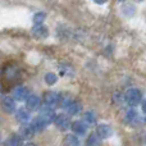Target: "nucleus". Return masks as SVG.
Listing matches in <instances>:
<instances>
[{
  "label": "nucleus",
  "mask_w": 146,
  "mask_h": 146,
  "mask_svg": "<svg viewBox=\"0 0 146 146\" xmlns=\"http://www.w3.org/2000/svg\"><path fill=\"white\" fill-rule=\"evenodd\" d=\"M124 100L129 106H137L142 100V92L139 88H128L124 94Z\"/></svg>",
  "instance_id": "f257e3e1"
},
{
  "label": "nucleus",
  "mask_w": 146,
  "mask_h": 146,
  "mask_svg": "<svg viewBox=\"0 0 146 146\" xmlns=\"http://www.w3.org/2000/svg\"><path fill=\"white\" fill-rule=\"evenodd\" d=\"M62 99L63 98H62L60 94L55 92V91H49L44 95V101H45L46 106H49V108H55V106L60 105Z\"/></svg>",
  "instance_id": "f03ea898"
},
{
  "label": "nucleus",
  "mask_w": 146,
  "mask_h": 146,
  "mask_svg": "<svg viewBox=\"0 0 146 146\" xmlns=\"http://www.w3.org/2000/svg\"><path fill=\"white\" fill-rule=\"evenodd\" d=\"M54 123H55L56 127H58L59 129H62V131H67V129L72 126L71 121H69V118L66 114H58V115H55Z\"/></svg>",
  "instance_id": "7ed1b4c3"
},
{
  "label": "nucleus",
  "mask_w": 146,
  "mask_h": 146,
  "mask_svg": "<svg viewBox=\"0 0 146 146\" xmlns=\"http://www.w3.org/2000/svg\"><path fill=\"white\" fill-rule=\"evenodd\" d=\"M30 96V91H28L27 87L25 86H18L13 90V98L17 101H25L27 100V98Z\"/></svg>",
  "instance_id": "20e7f679"
},
{
  "label": "nucleus",
  "mask_w": 146,
  "mask_h": 146,
  "mask_svg": "<svg viewBox=\"0 0 146 146\" xmlns=\"http://www.w3.org/2000/svg\"><path fill=\"white\" fill-rule=\"evenodd\" d=\"M96 135H98L101 140H105V139H109V137L113 135V129H111V127L108 126V124H99V126L96 127Z\"/></svg>",
  "instance_id": "39448f33"
},
{
  "label": "nucleus",
  "mask_w": 146,
  "mask_h": 146,
  "mask_svg": "<svg viewBox=\"0 0 146 146\" xmlns=\"http://www.w3.org/2000/svg\"><path fill=\"white\" fill-rule=\"evenodd\" d=\"M31 32L36 38H45L49 36V30L44 25H35L31 30Z\"/></svg>",
  "instance_id": "423d86ee"
},
{
  "label": "nucleus",
  "mask_w": 146,
  "mask_h": 146,
  "mask_svg": "<svg viewBox=\"0 0 146 146\" xmlns=\"http://www.w3.org/2000/svg\"><path fill=\"white\" fill-rule=\"evenodd\" d=\"M87 124L85 123L83 121H74L72 123L71 128L72 131L74 132V135H78V136H83V135L86 133V131H87Z\"/></svg>",
  "instance_id": "0eeeda50"
},
{
  "label": "nucleus",
  "mask_w": 146,
  "mask_h": 146,
  "mask_svg": "<svg viewBox=\"0 0 146 146\" xmlns=\"http://www.w3.org/2000/svg\"><path fill=\"white\" fill-rule=\"evenodd\" d=\"M41 105V100L37 95H30L26 100V106H27L28 110H36L38 109Z\"/></svg>",
  "instance_id": "6e6552de"
},
{
  "label": "nucleus",
  "mask_w": 146,
  "mask_h": 146,
  "mask_svg": "<svg viewBox=\"0 0 146 146\" xmlns=\"http://www.w3.org/2000/svg\"><path fill=\"white\" fill-rule=\"evenodd\" d=\"M1 108H3V110H4L5 113H13V111L15 110V101H14V99L9 98V96L4 98L1 100Z\"/></svg>",
  "instance_id": "1a4fd4ad"
},
{
  "label": "nucleus",
  "mask_w": 146,
  "mask_h": 146,
  "mask_svg": "<svg viewBox=\"0 0 146 146\" xmlns=\"http://www.w3.org/2000/svg\"><path fill=\"white\" fill-rule=\"evenodd\" d=\"M48 126L46 124V122L44 121L41 117H37V118H35L32 122H31V127L33 128V131L35 132H42L44 128Z\"/></svg>",
  "instance_id": "9d476101"
},
{
  "label": "nucleus",
  "mask_w": 146,
  "mask_h": 146,
  "mask_svg": "<svg viewBox=\"0 0 146 146\" xmlns=\"http://www.w3.org/2000/svg\"><path fill=\"white\" fill-rule=\"evenodd\" d=\"M96 119H98V115H96V113L94 110H86L85 113H83L82 121L85 122L86 124H88V126H91V124L95 123Z\"/></svg>",
  "instance_id": "9b49d317"
},
{
  "label": "nucleus",
  "mask_w": 146,
  "mask_h": 146,
  "mask_svg": "<svg viewBox=\"0 0 146 146\" xmlns=\"http://www.w3.org/2000/svg\"><path fill=\"white\" fill-rule=\"evenodd\" d=\"M15 118H17V121L22 122V123H26V122L30 119V111L26 108L17 109V111H15Z\"/></svg>",
  "instance_id": "f8f14e48"
},
{
  "label": "nucleus",
  "mask_w": 146,
  "mask_h": 146,
  "mask_svg": "<svg viewBox=\"0 0 146 146\" xmlns=\"http://www.w3.org/2000/svg\"><path fill=\"white\" fill-rule=\"evenodd\" d=\"M40 117L46 122V124H49L50 122L54 121V118H55V114H54V111H53V108H49V109L46 108V109H44V110L41 111Z\"/></svg>",
  "instance_id": "ddd939ff"
},
{
  "label": "nucleus",
  "mask_w": 146,
  "mask_h": 146,
  "mask_svg": "<svg viewBox=\"0 0 146 146\" xmlns=\"http://www.w3.org/2000/svg\"><path fill=\"white\" fill-rule=\"evenodd\" d=\"M67 111H68L69 115H77V114L81 113V110H82V104L78 103V101H73L71 105L68 106V108L66 109Z\"/></svg>",
  "instance_id": "4468645a"
},
{
  "label": "nucleus",
  "mask_w": 146,
  "mask_h": 146,
  "mask_svg": "<svg viewBox=\"0 0 146 146\" xmlns=\"http://www.w3.org/2000/svg\"><path fill=\"white\" fill-rule=\"evenodd\" d=\"M64 146H80V140L76 135H67L64 137Z\"/></svg>",
  "instance_id": "2eb2a0df"
},
{
  "label": "nucleus",
  "mask_w": 146,
  "mask_h": 146,
  "mask_svg": "<svg viewBox=\"0 0 146 146\" xmlns=\"http://www.w3.org/2000/svg\"><path fill=\"white\" fill-rule=\"evenodd\" d=\"M44 80H45L46 85L53 86V85H55V83L58 82V76H56L55 73H53V72H49V73H46V74H45Z\"/></svg>",
  "instance_id": "dca6fc26"
},
{
  "label": "nucleus",
  "mask_w": 146,
  "mask_h": 146,
  "mask_svg": "<svg viewBox=\"0 0 146 146\" xmlns=\"http://www.w3.org/2000/svg\"><path fill=\"white\" fill-rule=\"evenodd\" d=\"M137 119H139V114H137V111L135 110V109H129V110H127V113H126L127 123H135Z\"/></svg>",
  "instance_id": "f3484780"
},
{
  "label": "nucleus",
  "mask_w": 146,
  "mask_h": 146,
  "mask_svg": "<svg viewBox=\"0 0 146 146\" xmlns=\"http://www.w3.org/2000/svg\"><path fill=\"white\" fill-rule=\"evenodd\" d=\"M22 141L23 140L19 135L13 133L8 140V144H9V146H22Z\"/></svg>",
  "instance_id": "a211bd4d"
},
{
  "label": "nucleus",
  "mask_w": 146,
  "mask_h": 146,
  "mask_svg": "<svg viewBox=\"0 0 146 146\" xmlns=\"http://www.w3.org/2000/svg\"><path fill=\"white\" fill-rule=\"evenodd\" d=\"M135 12H136V8L132 4H124L123 7H122V13H123L126 17H132V15L135 14Z\"/></svg>",
  "instance_id": "6ab92c4d"
},
{
  "label": "nucleus",
  "mask_w": 146,
  "mask_h": 146,
  "mask_svg": "<svg viewBox=\"0 0 146 146\" xmlns=\"http://www.w3.org/2000/svg\"><path fill=\"white\" fill-rule=\"evenodd\" d=\"M46 19V13L45 12H37L33 15V23L35 25H42V22Z\"/></svg>",
  "instance_id": "aec40b11"
},
{
  "label": "nucleus",
  "mask_w": 146,
  "mask_h": 146,
  "mask_svg": "<svg viewBox=\"0 0 146 146\" xmlns=\"http://www.w3.org/2000/svg\"><path fill=\"white\" fill-rule=\"evenodd\" d=\"M100 137L98 136V135H91L90 137H88V141H87V145L88 146H99L100 145Z\"/></svg>",
  "instance_id": "412c9836"
},
{
  "label": "nucleus",
  "mask_w": 146,
  "mask_h": 146,
  "mask_svg": "<svg viewBox=\"0 0 146 146\" xmlns=\"http://www.w3.org/2000/svg\"><path fill=\"white\" fill-rule=\"evenodd\" d=\"M33 133H35V131H33V128L31 127V124H30V126L23 127V128H22V135H23V137H27V139H30V137L33 136Z\"/></svg>",
  "instance_id": "4be33fe9"
},
{
  "label": "nucleus",
  "mask_w": 146,
  "mask_h": 146,
  "mask_svg": "<svg viewBox=\"0 0 146 146\" xmlns=\"http://www.w3.org/2000/svg\"><path fill=\"white\" fill-rule=\"evenodd\" d=\"M141 108H142V111L146 114V99L144 101H142V104H141Z\"/></svg>",
  "instance_id": "5701e85b"
},
{
  "label": "nucleus",
  "mask_w": 146,
  "mask_h": 146,
  "mask_svg": "<svg viewBox=\"0 0 146 146\" xmlns=\"http://www.w3.org/2000/svg\"><path fill=\"white\" fill-rule=\"evenodd\" d=\"M94 1H95L96 4H99V5H103V4H105L108 0H94Z\"/></svg>",
  "instance_id": "b1692460"
},
{
  "label": "nucleus",
  "mask_w": 146,
  "mask_h": 146,
  "mask_svg": "<svg viewBox=\"0 0 146 146\" xmlns=\"http://www.w3.org/2000/svg\"><path fill=\"white\" fill-rule=\"evenodd\" d=\"M25 146H36V145L35 144H31V142H30V144H26Z\"/></svg>",
  "instance_id": "393cba45"
},
{
  "label": "nucleus",
  "mask_w": 146,
  "mask_h": 146,
  "mask_svg": "<svg viewBox=\"0 0 146 146\" xmlns=\"http://www.w3.org/2000/svg\"><path fill=\"white\" fill-rule=\"evenodd\" d=\"M117 1H121L122 3V1H124V0H117Z\"/></svg>",
  "instance_id": "a878e982"
},
{
  "label": "nucleus",
  "mask_w": 146,
  "mask_h": 146,
  "mask_svg": "<svg viewBox=\"0 0 146 146\" xmlns=\"http://www.w3.org/2000/svg\"><path fill=\"white\" fill-rule=\"evenodd\" d=\"M137 1H142V0H137Z\"/></svg>",
  "instance_id": "bb28decb"
}]
</instances>
